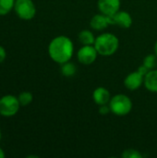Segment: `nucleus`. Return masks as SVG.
Masks as SVG:
<instances>
[{
    "label": "nucleus",
    "mask_w": 157,
    "mask_h": 158,
    "mask_svg": "<svg viewBox=\"0 0 157 158\" xmlns=\"http://www.w3.org/2000/svg\"><path fill=\"white\" fill-rule=\"evenodd\" d=\"M143 81H144V77L142 74H140L138 71H136L129 74L126 77L124 81V84L129 90L134 91L139 89Z\"/></svg>",
    "instance_id": "1a4fd4ad"
},
{
    "label": "nucleus",
    "mask_w": 157,
    "mask_h": 158,
    "mask_svg": "<svg viewBox=\"0 0 157 158\" xmlns=\"http://www.w3.org/2000/svg\"><path fill=\"white\" fill-rule=\"evenodd\" d=\"M18 99H19V101L20 106H26L30 105V104L32 102L33 96H32V94H31L30 92H22V93H20V94H19Z\"/></svg>",
    "instance_id": "dca6fc26"
},
{
    "label": "nucleus",
    "mask_w": 157,
    "mask_h": 158,
    "mask_svg": "<svg viewBox=\"0 0 157 158\" xmlns=\"http://www.w3.org/2000/svg\"><path fill=\"white\" fill-rule=\"evenodd\" d=\"M119 45L118 37L112 33H103L95 38L94 47L98 54L104 56L114 55Z\"/></svg>",
    "instance_id": "f03ea898"
},
{
    "label": "nucleus",
    "mask_w": 157,
    "mask_h": 158,
    "mask_svg": "<svg viewBox=\"0 0 157 158\" xmlns=\"http://www.w3.org/2000/svg\"><path fill=\"white\" fill-rule=\"evenodd\" d=\"M122 157L123 158H142L143 157V155L137 151V150H134V149H128V150H125L122 154Z\"/></svg>",
    "instance_id": "a211bd4d"
},
{
    "label": "nucleus",
    "mask_w": 157,
    "mask_h": 158,
    "mask_svg": "<svg viewBox=\"0 0 157 158\" xmlns=\"http://www.w3.org/2000/svg\"><path fill=\"white\" fill-rule=\"evenodd\" d=\"M48 53L55 62L64 64L69 61L73 55V44L67 36H57L50 42Z\"/></svg>",
    "instance_id": "f257e3e1"
},
{
    "label": "nucleus",
    "mask_w": 157,
    "mask_h": 158,
    "mask_svg": "<svg viewBox=\"0 0 157 158\" xmlns=\"http://www.w3.org/2000/svg\"><path fill=\"white\" fill-rule=\"evenodd\" d=\"M143 65L148 69H154L156 67V56L155 55H148L145 56L143 60Z\"/></svg>",
    "instance_id": "f3484780"
},
{
    "label": "nucleus",
    "mask_w": 157,
    "mask_h": 158,
    "mask_svg": "<svg viewBox=\"0 0 157 158\" xmlns=\"http://www.w3.org/2000/svg\"><path fill=\"white\" fill-rule=\"evenodd\" d=\"M145 88L152 92L157 93V69H151L144 76Z\"/></svg>",
    "instance_id": "f8f14e48"
},
{
    "label": "nucleus",
    "mask_w": 157,
    "mask_h": 158,
    "mask_svg": "<svg viewBox=\"0 0 157 158\" xmlns=\"http://www.w3.org/2000/svg\"><path fill=\"white\" fill-rule=\"evenodd\" d=\"M111 111L119 117L128 115L132 108V102L129 96L125 94H117L109 101Z\"/></svg>",
    "instance_id": "7ed1b4c3"
},
{
    "label": "nucleus",
    "mask_w": 157,
    "mask_h": 158,
    "mask_svg": "<svg viewBox=\"0 0 157 158\" xmlns=\"http://www.w3.org/2000/svg\"><path fill=\"white\" fill-rule=\"evenodd\" d=\"M149 70H150V69H147V68H146L144 65H143V66L139 67V69H138V70H137V71H138L140 74H142V75L144 77V76H145V75H146V74L149 72Z\"/></svg>",
    "instance_id": "aec40b11"
},
{
    "label": "nucleus",
    "mask_w": 157,
    "mask_h": 158,
    "mask_svg": "<svg viewBox=\"0 0 157 158\" xmlns=\"http://www.w3.org/2000/svg\"><path fill=\"white\" fill-rule=\"evenodd\" d=\"M111 111V109H110V106H107L106 105H103V106H100V108H99V113L101 114V115H107L109 112Z\"/></svg>",
    "instance_id": "6ab92c4d"
},
{
    "label": "nucleus",
    "mask_w": 157,
    "mask_h": 158,
    "mask_svg": "<svg viewBox=\"0 0 157 158\" xmlns=\"http://www.w3.org/2000/svg\"><path fill=\"white\" fill-rule=\"evenodd\" d=\"M98 7L101 13L112 16L119 10L120 0H98Z\"/></svg>",
    "instance_id": "6e6552de"
},
{
    "label": "nucleus",
    "mask_w": 157,
    "mask_h": 158,
    "mask_svg": "<svg viewBox=\"0 0 157 158\" xmlns=\"http://www.w3.org/2000/svg\"><path fill=\"white\" fill-rule=\"evenodd\" d=\"M93 98L94 103L99 106L106 105L111 99L109 91L104 87H99L95 89L93 94Z\"/></svg>",
    "instance_id": "9d476101"
},
{
    "label": "nucleus",
    "mask_w": 157,
    "mask_h": 158,
    "mask_svg": "<svg viewBox=\"0 0 157 158\" xmlns=\"http://www.w3.org/2000/svg\"><path fill=\"white\" fill-rule=\"evenodd\" d=\"M91 27L93 30L96 31H103L105 30L108 25H109V21H108V17L105 14H97L94 15L91 21H90Z\"/></svg>",
    "instance_id": "9b49d317"
},
{
    "label": "nucleus",
    "mask_w": 157,
    "mask_h": 158,
    "mask_svg": "<svg viewBox=\"0 0 157 158\" xmlns=\"http://www.w3.org/2000/svg\"><path fill=\"white\" fill-rule=\"evenodd\" d=\"M6 52L5 48L2 45H0V63H2L6 59Z\"/></svg>",
    "instance_id": "412c9836"
},
{
    "label": "nucleus",
    "mask_w": 157,
    "mask_h": 158,
    "mask_svg": "<svg viewBox=\"0 0 157 158\" xmlns=\"http://www.w3.org/2000/svg\"><path fill=\"white\" fill-rule=\"evenodd\" d=\"M5 156H6V155L4 153V151L2 150V148H0V158H4Z\"/></svg>",
    "instance_id": "4be33fe9"
},
{
    "label": "nucleus",
    "mask_w": 157,
    "mask_h": 158,
    "mask_svg": "<svg viewBox=\"0 0 157 158\" xmlns=\"http://www.w3.org/2000/svg\"><path fill=\"white\" fill-rule=\"evenodd\" d=\"M79 40L83 45H92V44H94V42H95V38L93 32H91L88 30L81 31L79 33Z\"/></svg>",
    "instance_id": "ddd939ff"
},
{
    "label": "nucleus",
    "mask_w": 157,
    "mask_h": 158,
    "mask_svg": "<svg viewBox=\"0 0 157 158\" xmlns=\"http://www.w3.org/2000/svg\"><path fill=\"white\" fill-rule=\"evenodd\" d=\"M61 72L66 77H71L76 73V67L73 63H70L68 61V62L62 64Z\"/></svg>",
    "instance_id": "2eb2a0df"
},
{
    "label": "nucleus",
    "mask_w": 157,
    "mask_h": 158,
    "mask_svg": "<svg viewBox=\"0 0 157 158\" xmlns=\"http://www.w3.org/2000/svg\"><path fill=\"white\" fill-rule=\"evenodd\" d=\"M109 24H115L118 25L122 28L128 29L132 24V19L131 16L125 11H118L112 16H107Z\"/></svg>",
    "instance_id": "0eeeda50"
},
{
    "label": "nucleus",
    "mask_w": 157,
    "mask_h": 158,
    "mask_svg": "<svg viewBox=\"0 0 157 158\" xmlns=\"http://www.w3.org/2000/svg\"><path fill=\"white\" fill-rule=\"evenodd\" d=\"M1 137H2V133H1V130H0V141H1Z\"/></svg>",
    "instance_id": "b1692460"
},
{
    "label": "nucleus",
    "mask_w": 157,
    "mask_h": 158,
    "mask_svg": "<svg viewBox=\"0 0 157 158\" xmlns=\"http://www.w3.org/2000/svg\"><path fill=\"white\" fill-rule=\"evenodd\" d=\"M15 0H0V16L8 14L14 8Z\"/></svg>",
    "instance_id": "4468645a"
},
{
    "label": "nucleus",
    "mask_w": 157,
    "mask_h": 158,
    "mask_svg": "<svg viewBox=\"0 0 157 158\" xmlns=\"http://www.w3.org/2000/svg\"><path fill=\"white\" fill-rule=\"evenodd\" d=\"M19 101L18 97L7 94L0 98V115L3 117H13L19 110Z\"/></svg>",
    "instance_id": "20e7f679"
},
{
    "label": "nucleus",
    "mask_w": 157,
    "mask_h": 158,
    "mask_svg": "<svg viewBox=\"0 0 157 158\" xmlns=\"http://www.w3.org/2000/svg\"><path fill=\"white\" fill-rule=\"evenodd\" d=\"M155 55L157 56V42L155 43Z\"/></svg>",
    "instance_id": "5701e85b"
},
{
    "label": "nucleus",
    "mask_w": 157,
    "mask_h": 158,
    "mask_svg": "<svg viewBox=\"0 0 157 158\" xmlns=\"http://www.w3.org/2000/svg\"><path fill=\"white\" fill-rule=\"evenodd\" d=\"M14 10L17 16L24 20H30L36 14V7L32 0H15Z\"/></svg>",
    "instance_id": "39448f33"
},
{
    "label": "nucleus",
    "mask_w": 157,
    "mask_h": 158,
    "mask_svg": "<svg viewBox=\"0 0 157 158\" xmlns=\"http://www.w3.org/2000/svg\"><path fill=\"white\" fill-rule=\"evenodd\" d=\"M97 50L93 45H84L82 46L77 54L78 60L84 65L93 64L97 57Z\"/></svg>",
    "instance_id": "423d86ee"
}]
</instances>
